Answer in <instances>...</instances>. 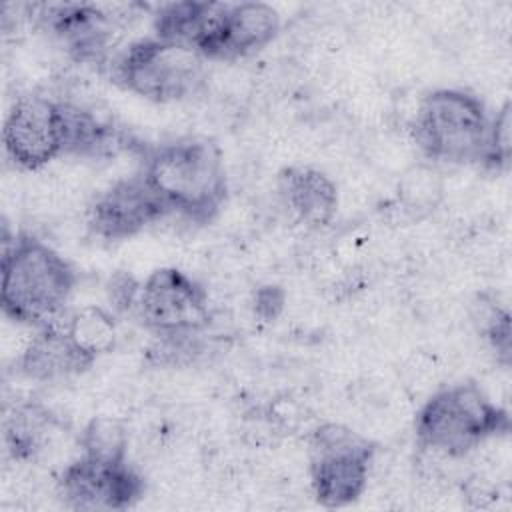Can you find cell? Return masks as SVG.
Listing matches in <instances>:
<instances>
[{
    "instance_id": "cell-2",
    "label": "cell",
    "mask_w": 512,
    "mask_h": 512,
    "mask_svg": "<svg viewBox=\"0 0 512 512\" xmlns=\"http://www.w3.org/2000/svg\"><path fill=\"white\" fill-rule=\"evenodd\" d=\"M74 286V268L44 240L22 232L4 246L0 306L16 324L40 328L58 320Z\"/></svg>"
},
{
    "instance_id": "cell-21",
    "label": "cell",
    "mask_w": 512,
    "mask_h": 512,
    "mask_svg": "<svg viewBox=\"0 0 512 512\" xmlns=\"http://www.w3.org/2000/svg\"><path fill=\"white\" fill-rule=\"evenodd\" d=\"M138 292H140V284L130 274H124V272H118L108 284V298L112 306L120 312L136 308Z\"/></svg>"
},
{
    "instance_id": "cell-8",
    "label": "cell",
    "mask_w": 512,
    "mask_h": 512,
    "mask_svg": "<svg viewBox=\"0 0 512 512\" xmlns=\"http://www.w3.org/2000/svg\"><path fill=\"white\" fill-rule=\"evenodd\" d=\"M142 494L144 480L128 460H100L82 454L58 478V496L72 510H126Z\"/></svg>"
},
{
    "instance_id": "cell-17",
    "label": "cell",
    "mask_w": 512,
    "mask_h": 512,
    "mask_svg": "<svg viewBox=\"0 0 512 512\" xmlns=\"http://www.w3.org/2000/svg\"><path fill=\"white\" fill-rule=\"evenodd\" d=\"M52 428V418L46 410L34 404H24L14 408V414L6 420V444L14 458L28 460L34 458Z\"/></svg>"
},
{
    "instance_id": "cell-12",
    "label": "cell",
    "mask_w": 512,
    "mask_h": 512,
    "mask_svg": "<svg viewBox=\"0 0 512 512\" xmlns=\"http://www.w3.org/2000/svg\"><path fill=\"white\" fill-rule=\"evenodd\" d=\"M276 188L284 208L308 228L328 226L336 216L338 190L318 168L286 166L278 172Z\"/></svg>"
},
{
    "instance_id": "cell-10",
    "label": "cell",
    "mask_w": 512,
    "mask_h": 512,
    "mask_svg": "<svg viewBox=\"0 0 512 512\" xmlns=\"http://www.w3.org/2000/svg\"><path fill=\"white\" fill-rule=\"evenodd\" d=\"M168 212L142 174H136L116 180L94 198L88 208V226L98 238L118 242L160 222Z\"/></svg>"
},
{
    "instance_id": "cell-1",
    "label": "cell",
    "mask_w": 512,
    "mask_h": 512,
    "mask_svg": "<svg viewBox=\"0 0 512 512\" xmlns=\"http://www.w3.org/2000/svg\"><path fill=\"white\" fill-rule=\"evenodd\" d=\"M140 174L170 212L194 222H210L228 196L222 152L204 136H184L152 148Z\"/></svg>"
},
{
    "instance_id": "cell-11",
    "label": "cell",
    "mask_w": 512,
    "mask_h": 512,
    "mask_svg": "<svg viewBox=\"0 0 512 512\" xmlns=\"http://www.w3.org/2000/svg\"><path fill=\"white\" fill-rule=\"evenodd\" d=\"M280 30L278 12L264 2H220L212 34L202 50L206 60H234L248 56Z\"/></svg>"
},
{
    "instance_id": "cell-5",
    "label": "cell",
    "mask_w": 512,
    "mask_h": 512,
    "mask_svg": "<svg viewBox=\"0 0 512 512\" xmlns=\"http://www.w3.org/2000/svg\"><path fill=\"white\" fill-rule=\"evenodd\" d=\"M204 58L178 42L158 36L132 42L114 62V78L128 92L152 102L192 96L204 80Z\"/></svg>"
},
{
    "instance_id": "cell-18",
    "label": "cell",
    "mask_w": 512,
    "mask_h": 512,
    "mask_svg": "<svg viewBox=\"0 0 512 512\" xmlns=\"http://www.w3.org/2000/svg\"><path fill=\"white\" fill-rule=\"evenodd\" d=\"M80 448L82 454L100 460H128V432L120 420L98 416L82 430Z\"/></svg>"
},
{
    "instance_id": "cell-3",
    "label": "cell",
    "mask_w": 512,
    "mask_h": 512,
    "mask_svg": "<svg viewBox=\"0 0 512 512\" xmlns=\"http://www.w3.org/2000/svg\"><path fill=\"white\" fill-rule=\"evenodd\" d=\"M508 428V412L474 382L436 390L414 420L418 444L444 458H462Z\"/></svg>"
},
{
    "instance_id": "cell-14",
    "label": "cell",
    "mask_w": 512,
    "mask_h": 512,
    "mask_svg": "<svg viewBox=\"0 0 512 512\" xmlns=\"http://www.w3.org/2000/svg\"><path fill=\"white\" fill-rule=\"evenodd\" d=\"M90 366L92 362L74 346L60 318L40 326L20 356V370L38 382L74 376Z\"/></svg>"
},
{
    "instance_id": "cell-6",
    "label": "cell",
    "mask_w": 512,
    "mask_h": 512,
    "mask_svg": "<svg viewBox=\"0 0 512 512\" xmlns=\"http://www.w3.org/2000/svg\"><path fill=\"white\" fill-rule=\"evenodd\" d=\"M376 446L360 432L328 422L318 426L308 444V472L312 494L324 508L356 502L370 476Z\"/></svg>"
},
{
    "instance_id": "cell-4",
    "label": "cell",
    "mask_w": 512,
    "mask_h": 512,
    "mask_svg": "<svg viewBox=\"0 0 512 512\" xmlns=\"http://www.w3.org/2000/svg\"><path fill=\"white\" fill-rule=\"evenodd\" d=\"M490 116L484 102L468 90L428 92L412 122V140L424 158L442 164H482Z\"/></svg>"
},
{
    "instance_id": "cell-15",
    "label": "cell",
    "mask_w": 512,
    "mask_h": 512,
    "mask_svg": "<svg viewBox=\"0 0 512 512\" xmlns=\"http://www.w3.org/2000/svg\"><path fill=\"white\" fill-rule=\"evenodd\" d=\"M60 110L64 154L100 156L112 152L118 146L116 130L102 122L92 110L64 100H60Z\"/></svg>"
},
{
    "instance_id": "cell-13",
    "label": "cell",
    "mask_w": 512,
    "mask_h": 512,
    "mask_svg": "<svg viewBox=\"0 0 512 512\" xmlns=\"http://www.w3.org/2000/svg\"><path fill=\"white\" fill-rule=\"evenodd\" d=\"M48 28L80 60H98L114 42L116 16L98 4H60L48 10Z\"/></svg>"
},
{
    "instance_id": "cell-7",
    "label": "cell",
    "mask_w": 512,
    "mask_h": 512,
    "mask_svg": "<svg viewBox=\"0 0 512 512\" xmlns=\"http://www.w3.org/2000/svg\"><path fill=\"white\" fill-rule=\"evenodd\" d=\"M136 312L160 338L196 336L210 322L204 286L178 268H158L140 284Z\"/></svg>"
},
{
    "instance_id": "cell-16",
    "label": "cell",
    "mask_w": 512,
    "mask_h": 512,
    "mask_svg": "<svg viewBox=\"0 0 512 512\" xmlns=\"http://www.w3.org/2000/svg\"><path fill=\"white\" fill-rule=\"evenodd\" d=\"M62 326L74 346L94 364L100 356L112 352L116 344L114 314L102 306H84L74 310Z\"/></svg>"
},
{
    "instance_id": "cell-9",
    "label": "cell",
    "mask_w": 512,
    "mask_h": 512,
    "mask_svg": "<svg viewBox=\"0 0 512 512\" xmlns=\"http://www.w3.org/2000/svg\"><path fill=\"white\" fill-rule=\"evenodd\" d=\"M2 144L12 164L30 172L64 156L60 100L20 96L4 120Z\"/></svg>"
},
{
    "instance_id": "cell-20",
    "label": "cell",
    "mask_w": 512,
    "mask_h": 512,
    "mask_svg": "<svg viewBox=\"0 0 512 512\" xmlns=\"http://www.w3.org/2000/svg\"><path fill=\"white\" fill-rule=\"evenodd\" d=\"M478 312L474 322L478 324V332L488 340V344L502 356L504 362L510 360V316L506 310L492 302L476 304Z\"/></svg>"
},
{
    "instance_id": "cell-19",
    "label": "cell",
    "mask_w": 512,
    "mask_h": 512,
    "mask_svg": "<svg viewBox=\"0 0 512 512\" xmlns=\"http://www.w3.org/2000/svg\"><path fill=\"white\" fill-rule=\"evenodd\" d=\"M510 126H512L510 102H504L502 108L496 112V116L490 118V130H488L482 166L492 170H502L510 164V154H512Z\"/></svg>"
}]
</instances>
